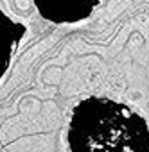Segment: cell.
<instances>
[{
  "label": "cell",
  "mask_w": 149,
  "mask_h": 152,
  "mask_svg": "<svg viewBox=\"0 0 149 152\" xmlns=\"http://www.w3.org/2000/svg\"><path fill=\"white\" fill-rule=\"evenodd\" d=\"M68 145L70 152H149V127L124 104L92 97L74 107Z\"/></svg>",
  "instance_id": "cell-1"
},
{
  "label": "cell",
  "mask_w": 149,
  "mask_h": 152,
  "mask_svg": "<svg viewBox=\"0 0 149 152\" xmlns=\"http://www.w3.org/2000/svg\"><path fill=\"white\" fill-rule=\"evenodd\" d=\"M95 4V0H36L41 13L49 20L76 22L85 18Z\"/></svg>",
  "instance_id": "cell-2"
}]
</instances>
